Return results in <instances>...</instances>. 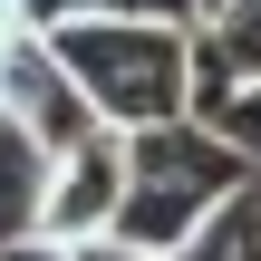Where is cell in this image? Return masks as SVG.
Wrapping results in <instances>:
<instances>
[{
	"label": "cell",
	"mask_w": 261,
	"mask_h": 261,
	"mask_svg": "<svg viewBox=\"0 0 261 261\" xmlns=\"http://www.w3.org/2000/svg\"><path fill=\"white\" fill-rule=\"evenodd\" d=\"M116 213H126V136H116V126H97V136L68 145L58 165H39L29 232H48V242H97V232H116Z\"/></svg>",
	"instance_id": "obj_4"
},
{
	"label": "cell",
	"mask_w": 261,
	"mask_h": 261,
	"mask_svg": "<svg viewBox=\"0 0 261 261\" xmlns=\"http://www.w3.org/2000/svg\"><path fill=\"white\" fill-rule=\"evenodd\" d=\"M174 261H261V184H252V194H232V203H223V213H213Z\"/></svg>",
	"instance_id": "obj_7"
},
{
	"label": "cell",
	"mask_w": 261,
	"mask_h": 261,
	"mask_svg": "<svg viewBox=\"0 0 261 261\" xmlns=\"http://www.w3.org/2000/svg\"><path fill=\"white\" fill-rule=\"evenodd\" d=\"M0 261H77V242H48V232H29V223H19V232L0 242Z\"/></svg>",
	"instance_id": "obj_10"
},
{
	"label": "cell",
	"mask_w": 261,
	"mask_h": 261,
	"mask_svg": "<svg viewBox=\"0 0 261 261\" xmlns=\"http://www.w3.org/2000/svg\"><path fill=\"white\" fill-rule=\"evenodd\" d=\"M242 87H261V0H223L194 29V116H213Z\"/></svg>",
	"instance_id": "obj_5"
},
{
	"label": "cell",
	"mask_w": 261,
	"mask_h": 261,
	"mask_svg": "<svg viewBox=\"0 0 261 261\" xmlns=\"http://www.w3.org/2000/svg\"><path fill=\"white\" fill-rule=\"evenodd\" d=\"M29 29H39V10H29V0H0V48H10V39H29Z\"/></svg>",
	"instance_id": "obj_12"
},
{
	"label": "cell",
	"mask_w": 261,
	"mask_h": 261,
	"mask_svg": "<svg viewBox=\"0 0 261 261\" xmlns=\"http://www.w3.org/2000/svg\"><path fill=\"white\" fill-rule=\"evenodd\" d=\"M203 126H213V136H232V145H242V155L261 165V87H242V97H223V107H213Z\"/></svg>",
	"instance_id": "obj_9"
},
{
	"label": "cell",
	"mask_w": 261,
	"mask_h": 261,
	"mask_svg": "<svg viewBox=\"0 0 261 261\" xmlns=\"http://www.w3.org/2000/svg\"><path fill=\"white\" fill-rule=\"evenodd\" d=\"M77 261H155V252H136L126 232H97V242H77Z\"/></svg>",
	"instance_id": "obj_11"
},
{
	"label": "cell",
	"mask_w": 261,
	"mask_h": 261,
	"mask_svg": "<svg viewBox=\"0 0 261 261\" xmlns=\"http://www.w3.org/2000/svg\"><path fill=\"white\" fill-rule=\"evenodd\" d=\"M0 136H10V126H0Z\"/></svg>",
	"instance_id": "obj_13"
},
{
	"label": "cell",
	"mask_w": 261,
	"mask_h": 261,
	"mask_svg": "<svg viewBox=\"0 0 261 261\" xmlns=\"http://www.w3.org/2000/svg\"><path fill=\"white\" fill-rule=\"evenodd\" d=\"M29 194H39V155H29L19 136H0V242L29 223Z\"/></svg>",
	"instance_id": "obj_8"
},
{
	"label": "cell",
	"mask_w": 261,
	"mask_h": 261,
	"mask_svg": "<svg viewBox=\"0 0 261 261\" xmlns=\"http://www.w3.org/2000/svg\"><path fill=\"white\" fill-rule=\"evenodd\" d=\"M223 0H39V29H58V19H155V29H203Z\"/></svg>",
	"instance_id": "obj_6"
},
{
	"label": "cell",
	"mask_w": 261,
	"mask_h": 261,
	"mask_svg": "<svg viewBox=\"0 0 261 261\" xmlns=\"http://www.w3.org/2000/svg\"><path fill=\"white\" fill-rule=\"evenodd\" d=\"M48 48H58V68L87 87V107L116 136L194 116V39L184 29H155V19H58Z\"/></svg>",
	"instance_id": "obj_2"
},
{
	"label": "cell",
	"mask_w": 261,
	"mask_h": 261,
	"mask_svg": "<svg viewBox=\"0 0 261 261\" xmlns=\"http://www.w3.org/2000/svg\"><path fill=\"white\" fill-rule=\"evenodd\" d=\"M252 184H261V165L232 136H213L203 116L145 126V136H126V213H116V232H126L136 252L174 261L232 194H252Z\"/></svg>",
	"instance_id": "obj_1"
},
{
	"label": "cell",
	"mask_w": 261,
	"mask_h": 261,
	"mask_svg": "<svg viewBox=\"0 0 261 261\" xmlns=\"http://www.w3.org/2000/svg\"><path fill=\"white\" fill-rule=\"evenodd\" d=\"M0 126L39 155V165H58L68 145H87L107 116L87 107V87L58 68V48H48V29H29V39H10L0 48Z\"/></svg>",
	"instance_id": "obj_3"
},
{
	"label": "cell",
	"mask_w": 261,
	"mask_h": 261,
	"mask_svg": "<svg viewBox=\"0 0 261 261\" xmlns=\"http://www.w3.org/2000/svg\"><path fill=\"white\" fill-rule=\"evenodd\" d=\"M29 10H39V0H29Z\"/></svg>",
	"instance_id": "obj_14"
}]
</instances>
